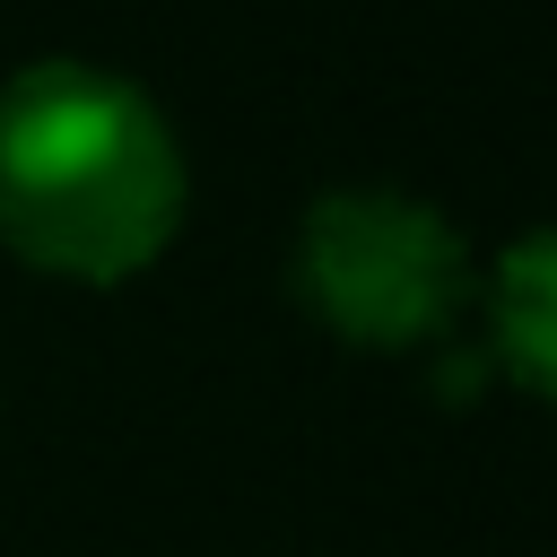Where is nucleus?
<instances>
[{
    "label": "nucleus",
    "instance_id": "2",
    "mask_svg": "<svg viewBox=\"0 0 557 557\" xmlns=\"http://www.w3.org/2000/svg\"><path fill=\"white\" fill-rule=\"evenodd\" d=\"M296 296L357 348H426L470 305V244L409 191H322L296 226Z\"/></svg>",
    "mask_w": 557,
    "mask_h": 557
},
{
    "label": "nucleus",
    "instance_id": "1",
    "mask_svg": "<svg viewBox=\"0 0 557 557\" xmlns=\"http://www.w3.org/2000/svg\"><path fill=\"white\" fill-rule=\"evenodd\" d=\"M183 191V148L131 78L35 61L0 87V244L17 261L113 287L174 244Z\"/></svg>",
    "mask_w": 557,
    "mask_h": 557
},
{
    "label": "nucleus",
    "instance_id": "3",
    "mask_svg": "<svg viewBox=\"0 0 557 557\" xmlns=\"http://www.w3.org/2000/svg\"><path fill=\"white\" fill-rule=\"evenodd\" d=\"M487 339H496V366L522 392L557 400V226L522 235L496 261V278H487Z\"/></svg>",
    "mask_w": 557,
    "mask_h": 557
}]
</instances>
